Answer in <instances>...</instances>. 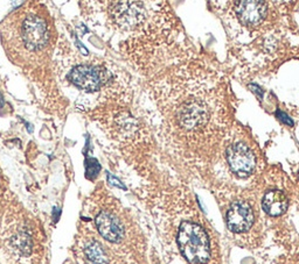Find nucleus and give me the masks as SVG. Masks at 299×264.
Segmentation results:
<instances>
[{
    "mask_svg": "<svg viewBox=\"0 0 299 264\" xmlns=\"http://www.w3.org/2000/svg\"><path fill=\"white\" fill-rule=\"evenodd\" d=\"M103 7L110 21L123 32L158 33L173 18L165 0H94Z\"/></svg>",
    "mask_w": 299,
    "mask_h": 264,
    "instance_id": "f257e3e1",
    "label": "nucleus"
},
{
    "mask_svg": "<svg viewBox=\"0 0 299 264\" xmlns=\"http://www.w3.org/2000/svg\"><path fill=\"white\" fill-rule=\"evenodd\" d=\"M179 125L186 130H195L206 125L210 118L207 106L198 100H188L178 112Z\"/></svg>",
    "mask_w": 299,
    "mask_h": 264,
    "instance_id": "423d86ee",
    "label": "nucleus"
},
{
    "mask_svg": "<svg viewBox=\"0 0 299 264\" xmlns=\"http://www.w3.org/2000/svg\"><path fill=\"white\" fill-rule=\"evenodd\" d=\"M276 115H277V118L280 119V120H282L284 123H286V125H289V126H292L293 125V121L285 113L281 112V111H278Z\"/></svg>",
    "mask_w": 299,
    "mask_h": 264,
    "instance_id": "4468645a",
    "label": "nucleus"
},
{
    "mask_svg": "<svg viewBox=\"0 0 299 264\" xmlns=\"http://www.w3.org/2000/svg\"><path fill=\"white\" fill-rule=\"evenodd\" d=\"M262 205H263L264 211L270 216L278 217L285 213L286 208H288V199L282 191L271 190L264 196Z\"/></svg>",
    "mask_w": 299,
    "mask_h": 264,
    "instance_id": "9d476101",
    "label": "nucleus"
},
{
    "mask_svg": "<svg viewBox=\"0 0 299 264\" xmlns=\"http://www.w3.org/2000/svg\"><path fill=\"white\" fill-rule=\"evenodd\" d=\"M85 256H87L88 261L91 264H108L109 259L106 256L105 251L102 248L100 243L97 242H89L87 243L84 249Z\"/></svg>",
    "mask_w": 299,
    "mask_h": 264,
    "instance_id": "9b49d317",
    "label": "nucleus"
},
{
    "mask_svg": "<svg viewBox=\"0 0 299 264\" xmlns=\"http://www.w3.org/2000/svg\"><path fill=\"white\" fill-rule=\"evenodd\" d=\"M85 169H87L88 178H94L98 174V171L101 170V167L95 159H87V161H85Z\"/></svg>",
    "mask_w": 299,
    "mask_h": 264,
    "instance_id": "f8f14e48",
    "label": "nucleus"
},
{
    "mask_svg": "<svg viewBox=\"0 0 299 264\" xmlns=\"http://www.w3.org/2000/svg\"><path fill=\"white\" fill-rule=\"evenodd\" d=\"M108 179H109V181H110V184H112L113 187H117V188H120V189L126 190L125 185L123 184L120 179L116 178V177H114V176H112L111 174H108Z\"/></svg>",
    "mask_w": 299,
    "mask_h": 264,
    "instance_id": "ddd939ff",
    "label": "nucleus"
},
{
    "mask_svg": "<svg viewBox=\"0 0 299 264\" xmlns=\"http://www.w3.org/2000/svg\"><path fill=\"white\" fill-rule=\"evenodd\" d=\"M96 226L100 234L110 242H120L124 236V228L121 221L108 212H101L96 217Z\"/></svg>",
    "mask_w": 299,
    "mask_h": 264,
    "instance_id": "1a4fd4ad",
    "label": "nucleus"
},
{
    "mask_svg": "<svg viewBox=\"0 0 299 264\" xmlns=\"http://www.w3.org/2000/svg\"><path fill=\"white\" fill-rule=\"evenodd\" d=\"M234 11L239 21L247 27H256L268 15L267 0H237Z\"/></svg>",
    "mask_w": 299,
    "mask_h": 264,
    "instance_id": "39448f33",
    "label": "nucleus"
},
{
    "mask_svg": "<svg viewBox=\"0 0 299 264\" xmlns=\"http://www.w3.org/2000/svg\"><path fill=\"white\" fill-rule=\"evenodd\" d=\"M227 162L233 172L240 177L252 174L256 168V156L244 143H234L227 149Z\"/></svg>",
    "mask_w": 299,
    "mask_h": 264,
    "instance_id": "20e7f679",
    "label": "nucleus"
},
{
    "mask_svg": "<svg viewBox=\"0 0 299 264\" xmlns=\"http://www.w3.org/2000/svg\"><path fill=\"white\" fill-rule=\"evenodd\" d=\"M250 89L255 91V93H259V94H260V97H262V91L260 90L259 86H256V85H250Z\"/></svg>",
    "mask_w": 299,
    "mask_h": 264,
    "instance_id": "2eb2a0df",
    "label": "nucleus"
},
{
    "mask_svg": "<svg viewBox=\"0 0 299 264\" xmlns=\"http://www.w3.org/2000/svg\"><path fill=\"white\" fill-rule=\"evenodd\" d=\"M22 39L30 49H40L47 43V24L36 15H30L22 23Z\"/></svg>",
    "mask_w": 299,
    "mask_h": 264,
    "instance_id": "0eeeda50",
    "label": "nucleus"
},
{
    "mask_svg": "<svg viewBox=\"0 0 299 264\" xmlns=\"http://www.w3.org/2000/svg\"><path fill=\"white\" fill-rule=\"evenodd\" d=\"M254 224V212L250 205L242 200H236L227 212L228 228L236 233L248 230Z\"/></svg>",
    "mask_w": 299,
    "mask_h": 264,
    "instance_id": "6e6552de",
    "label": "nucleus"
},
{
    "mask_svg": "<svg viewBox=\"0 0 299 264\" xmlns=\"http://www.w3.org/2000/svg\"><path fill=\"white\" fill-rule=\"evenodd\" d=\"M68 80L81 90L95 92L110 80V73L102 65L79 64L68 75Z\"/></svg>",
    "mask_w": 299,
    "mask_h": 264,
    "instance_id": "7ed1b4c3",
    "label": "nucleus"
},
{
    "mask_svg": "<svg viewBox=\"0 0 299 264\" xmlns=\"http://www.w3.org/2000/svg\"><path fill=\"white\" fill-rule=\"evenodd\" d=\"M178 245L188 262L194 264L207 263L211 258V243L201 226L183 221L178 234Z\"/></svg>",
    "mask_w": 299,
    "mask_h": 264,
    "instance_id": "f03ea898",
    "label": "nucleus"
}]
</instances>
